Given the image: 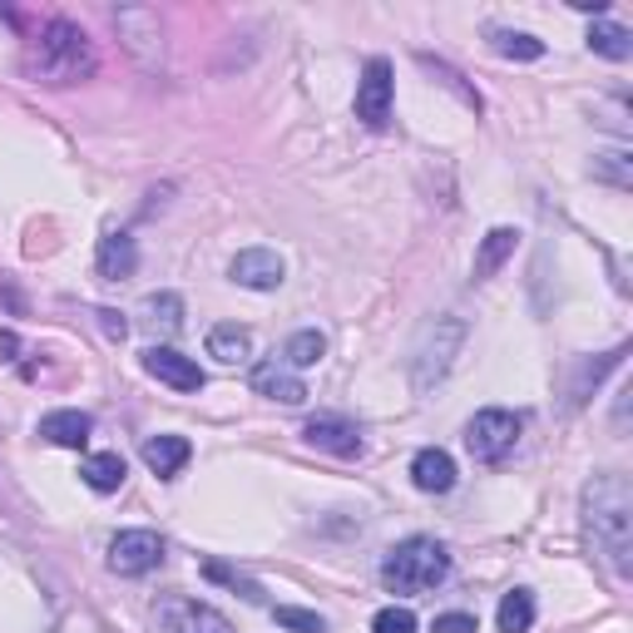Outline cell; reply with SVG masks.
Instances as JSON below:
<instances>
[{"instance_id":"6da1fadb","label":"cell","mask_w":633,"mask_h":633,"mask_svg":"<svg viewBox=\"0 0 633 633\" xmlns=\"http://www.w3.org/2000/svg\"><path fill=\"white\" fill-rule=\"evenodd\" d=\"M584 525L594 550L619 579L633 574V495L624 475H594L584 485Z\"/></svg>"},{"instance_id":"7a4b0ae2","label":"cell","mask_w":633,"mask_h":633,"mask_svg":"<svg viewBox=\"0 0 633 633\" xmlns=\"http://www.w3.org/2000/svg\"><path fill=\"white\" fill-rule=\"evenodd\" d=\"M30 75L45 80V84H80L94 75V45L80 25L70 20H50L40 30V40L30 45Z\"/></svg>"},{"instance_id":"3957f363","label":"cell","mask_w":633,"mask_h":633,"mask_svg":"<svg viewBox=\"0 0 633 633\" xmlns=\"http://www.w3.org/2000/svg\"><path fill=\"white\" fill-rule=\"evenodd\" d=\"M450 574V554L440 550L436 540H401L392 554L382 559V579L396 589V594H426L440 579Z\"/></svg>"},{"instance_id":"277c9868","label":"cell","mask_w":633,"mask_h":633,"mask_svg":"<svg viewBox=\"0 0 633 633\" xmlns=\"http://www.w3.org/2000/svg\"><path fill=\"white\" fill-rule=\"evenodd\" d=\"M460 342H466V322H460V316H430V322L421 326L416 346H411V386L430 392V386L450 372Z\"/></svg>"},{"instance_id":"5b68a950","label":"cell","mask_w":633,"mask_h":633,"mask_svg":"<svg viewBox=\"0 0 633 633\" xmlns=\"http://www.w3.org/2000/svg\"><path fill=\"white\" fill-rule=\"evenodd\" d=\"M515 446H520V416H510V411H500V406L475 411V416H470L466 450H470L475 460H485V466H500Z\"/></svg>"},{"instance_id":"8992f818","label":"cell","mask_w":633,"mask_h":633,"mask_svg":"<svg viewBox=\"0 0 633 633\" xmlns=\"http://www.w3.org/2000/svg\"><path fill=\"white\" fill-rule=\"evenodd\" d=\"M356 120L366 129H382L392 120V60H366L362 70V84H356Z\"/></svg>"},{"instance_id":"52a82bcc","label":"cell","mask_w":633,"mask_h":633,"mask_svg":"<svg viewBox=\"0 0 633 633\" xmlns=\"http://www.w3.org/2000/svg\"><path fill=\"white\" fill-rule=\"evenodd\" d=\"M158 559H164V540L154 530H124L110 544V569L124 579L149 574V569H158Z\"/></svg>"},{"instance_id":"ba28073f","label":"cell","mask_w":633,"mask_h":633,"mask_svg":"<svg viewBox=\"0 0 633 633\" xmlns=\"http://www.w3.org/2000/svg\"><path fill=\"white\" fill-rule=\"evenodd\" d=\"M158 624L164 633H238L214 604L198 599H158Z\"/></svg>"},{"instance_id":"9c48e42d","label":"cell","mask_w":633,"mask_h":633,"mask_svg":"<svg viewBox=\"0 0 633 633\" xmlns=\"http://www.w3.org/2000/svg\"><path fill=\"white\" fill-rule=\"evenodd\" d=\"M144 372L154 376V382H164V386H174V392H204V366L194 362V356H184V352H174V346H149L144 352Z\"/></svg>"},{"instance_id":"30bf717a","label":"cell","mask_w":633,"mask_h":633,"mask_svg":"<svg viewBox=\"0 0 633 633\" xmlns=\"http://www.w3.org/2000/svg\"><path fill=\"white\" fill-rule=\"evenodd\" d=\"M282 258L272 248H242L234 262H228V278L238 282V288H252V292H272L282 282Z\"/></svg>"},{"instance_id":"8fae6325","label":"cell","mask_w":633,"mask_h":633,"mask_svg":"<svg viewBox=\"0 0 633 633\" xmlns=\"http://www.w3.org/2000/svg\"><path fill=\"white\" fill-rule=\"evenodd\" d=\"M302 436H308V446L332 450V456H342V460L362 456V430L346 426V421H336V416H312L308 426H302Z\"/></svg>"},{"instance_id":"7c38bea8","label":"cell","mask_w":633,"mask_h":633,"mask_svg":"<svg viewBox=\"0 0 633 633\" xmlns=\"http://www.w3.org/2000/svg\"><path fill=\"white\" fill-rule=\"evenodd\" d=\"M252 392L268 396V401H282V406H302V401H308V386H302V376L292 372V366H282V362L252 366Z\"/></svg>"},{"instance_id":"4fadbf2b","label":"cell","mask_w":633,"mask_h":633,"mask_svg":"<svg viewBox=\"0 0 633 633\" xmlns=\"http://www.w3.org/2000/svg\"><path fill=\"white\" fill-rule=\"evenodd\" d=\"M94 268H100V278H110V282L134 278V268H139V248H134V238L129 234H104L100 252H94Z\"/></svg>"},{"instance_id":"5bb4252c","label":"cell","mask_w":633,"mask_h":633,"mask_svg":"<svg viewBox=\"0 0 633 633\" xmlns=\"http://www.w3.org/2000/svg\"><path fill=\"white\" fill-rule=\"evenodd\" d=\"M411 480H416V490H426V495H446L450 485H456V460H450L440 446H426V450H416V460H411Z\"/></svg>"},{"instance_id":"9a60e30c","label":"cell","mask_w":633,"mask_h":633,"mask_svg":"<svg viewBox=\"0 0 633 633\" xmlns=\"http://www.w3.org/2000/svg\"><path fill=\"white\" fill-rule=\"evenodd\" d=\"M94 421L84 416V411H50V416H40V436L50 440V446H65V450H80L84 440H90Z\"/></svg>"},{"instance_id":"2e32d148","label":"cell","mask_w":633,"mask_h":633,"mask_svg":"<svg viewBox=\"0 0 633 633\" xmlns=\"http://www.w3.org/2000/svg\"><path fill=\"white\" fill-rule=\"evenodd\" d=\"M139 456H144V466H149L154 475H164V480H168V475H178V470L188 466L194 446H188L184 436H149V440H144Z\"/></svg>"},{"instance_id":"e0dca14e","label":"cell","mask_w":633,"mask_h":633,"mask_svg":"<svg viewBox=\"0 0 633 633\" xmlns=\"http://www.w3.org/2000/svg\"><path fill=\"white\" fill-rule=\"evenodd\" d=\"M124 475H129V466H124V456L120 450H100V456H90L80 466V480L90 485V490H100V495H110V490H120L124 485Z\"/></svg>"},{"instance_id":"ac0fdd59","label":"cell","mask_w":633,"mask_h":633,"mask_svg":"<svg viewBox=\"0 0 633 633\" xmlns=\"http://www.w3.org/2000/svg\"><path fill=\"white\" fill-rule=\"evenodd\" d=\"M248 352H252V332L248 326H238V322H218L214 332H208V356H218V362H248Z\"/></svg>"},{"instance_id":"d6986e66","label":"cell","mask_w":633,"mask_h":633,"mask_svg":"<svg viewBox=\"0 0 633 633\" xmlns=\"http://www.w3.org/2000/svg\"><path fill=\"white\" fill-rule=\"evenodd\" d=\"M515 242H520V234H515V228H490V234H485V242H480V252H475V282L490 278V272L515 252Z\"/></svg>"},{"instance_id":"ffe728a7","label":"cell","mask_w":633,"mask_h":633,"mask_svg":"<svg viewBox=\"0 0 633 633\" xmlns=\"http://www.w3.org/2000/svg\"><path fill=\"white\" fill-rule=\"evenodd\" d=\"M589 45H594L604 60H619V65L633 55V35L624 25H614V20H594V25H589Z\"/></svg>"},{"instance_id":"44dd1931","label":"cell","mask_w":633,"mask_h":633,"mask_svg":"<svg viewBox=\"0 0 633 633\" xmlns=\"http://www.w3.org/2000/svg\"><path fill=\"white\" fill-rule=\"evenodd\" d=\"M495 624H500V633H530V624H535V599L525 594V589L505 594V599H500V614H495Z\"/></svg>"},{"instance_id":"7402d4cb","label":"cell","mask_w":633,"mask_h":633,"mask_svg":"<svg viewBox=\"0 0 633 633\" xmlns=\"http://www.w3.org/2000/svg\"><path fill=\"white\" fill-rule=\"evenodd\" d=\"M490 45H495V55H505V60H540L544 55V40L520 35V30H490Z\"/></svg>"},{"instance_id":"603a6c76","label":"cell","mask_w":633,"mask_h":633,"mask_svg":"<svg viewBox=\"0 0 633 633\" xmlns=\"http://www.w3.org/2000/svg\"><path fill=\"white\" fill-rule=\"evenodd\" d=\"M144 312H149V322L164 326V332L184 326V298H178V292H154V298H144Z\"/></svg>"},{"instance_id":"cb8c5ba5","label":"cell","mask_w":633,"mask_h":633,"mask_svg":"<svg viewBox=\"0 0 633 633\" xmlns=\"http://www.w3.org/2000/svg\"><path fill=\"white\" fill-rule=\"evenodd\" d=\"M322 352H326V336L322 332H298V336H288V366H316L322 362Z\"/></svg>"},{"instance_id":"d4e9b609","label":"cell","mask_w":633,"mask_h":633,"mask_svg":"<svg viewBox=\"0 0 633 633\" xmlns=\"http://www.w3.org/2000/svg\"><path fill=\"white\" fill-rule=\"evenodd\" d=\"M594 178H609L614 188H629V184H633L629 154H599V158H594Z\"/></svg>"},{"instance_id":"484cf974","label":"cell","mask_w":633,"mask_h":633,"mask_svg":"<svg viewBox=\"0 0 633 633\" xmlns=\"http://www.w3.org/2000/svg\"><path fill=\"white\" fill-rule=\"evenodd\" d=\"M272 619H278L282 629H292V633H322V614H308V609H292V604H282V609H272Z\"/></svg>"},{"instance_id":"4316f807","label":"cell","mask_w":633,"mask_h":633,"mask_svg":"<svg viewBox=\"0 0 633 633\" xmlns=\"http://www.w3.org/2000/svg\"><path fill=\"white\" fill-rule=\"evenodd\" d=\"M204 574H208V579H218V584H234V589H242V599H252V604H262V589L252 584V579L234 574V569H224V564H218V559H208V564H204Z\"/></svg>"},{"instance_id":"83f0119b","label":"cell","mask_w":633,"mask_h":633,"mask_svg":"<svg viewBox=\"0 0 633 633\" xmlns=\"http://www.w3.org/2000/svg\"><path fill=\"white\" fill-rule=\"evenodd\" d=\"M372 633H416V614L411 609H382L372 619Z\"/></svg>"},{"instance_id":"f1b7e54d","label":"cell","mask_w":633,"mask_h":633,"mask_svg":"<svg viewBox=\"0 0 633 633\" xmlns=\"http://www.w3.org/2000/svg\"><path fill=\"white\" fill-rule=\"evenodd\" d=\"M436 633H475V619L470 614H440Z\"/></svg>"},{"instance_id":"f546056e","label":"cell","mask_w":633,"mask_h":633,"mask_svg":"<svg viewBox=\"0 0 633 633\" xmlns=\"http://www.w3.org/2000/svg\"><path fill=\"white\" fill-rule=\"evenodd\" d=\"M94 316H100V322H104V332H110V336H114V342H124V332H129V322H124V316H120V312L100 308V312H94Z\"/></svg>"},{"instance_id":"4dcf8cb0","label":"cell","mask_w":633,"mask_h":633,"mask_svg":"<svg viewBox=\"0 0 633 633\" xmlns=\"http://www.w3.org/2000/svg\"><path fill=\"white\" fill-rule=\"evenodd\" d=\"M15 346H20V342H15V332H0V352L15 356Z\"/></svg>"}]
</instances>
